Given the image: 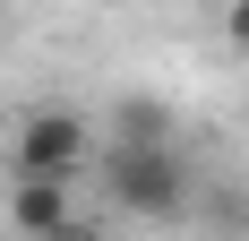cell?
Returning a JSON list of instances; mask_svg holds the SVG:
<instances>
[{"mask_svg":"<svg viewBox=\"0 0 249 241\" xmlns=\"http://www.w3.org/2000/svg\"><path fill=\"white\" fill-rule=\"evenodd\" d=\"M9 224L26 241H60L77 224V190L69 181H9Z\"/></svg>","mask_w":249,"mask_h":241,"instance_id":"obj_3","label":"cell"},{"mask_svg":"<svg viewBox=\"0 0 249 241\" xmlns=\"http://www.w3.org/2000/svg\"><path fill=\"white\" fill-rule=\"evenodd\" d=\"M112 146H172V103L121 95V103H112Z\"/></svg>","mask_w":249,"mask_h":241,"instance_id":"obj_4","label":"cell"},{"mask_svg":"<svg viewBox=\"0 0 249 241\" xmlns=\"http://www.w3.org/2000/svg\"><path fill=\"white\" fill-rule=\"evenodd\" d=\"M224 35H232V52H249V0H224Z\"/></svg>","mask_w":249,"mask_h":241,"instance_id":"obj_5","label":"cell"},{"mask_svg":"<svg viewBox=\"0 0 249 241\" xmlns=\"http://www.w3.org/2000/svg\"><path fill=\"white\" fill-rule=\"evenodd\" d=\"M86 155H95V120L69 112V103L26 112V120H18V138H9V172H18V181H69Z\"/></svg>","mask_w":249,"mask_h":241,"instance_id":"obj_2","label":"cell"},{"mask_svg":"<svg viewBox=\"0 0 249 241\" xmlns=\"http://www.w3.org/2000/svg\"><path fill=\"white\" fill-rule=\"evenodd\" d=\"M103 198L138 224H180L189 216V164L172 146H103Z\"/></svg>","mask_w":249,"mask_h":241,"instance_id":"obj_1","label":"cell"}]
</instances>
